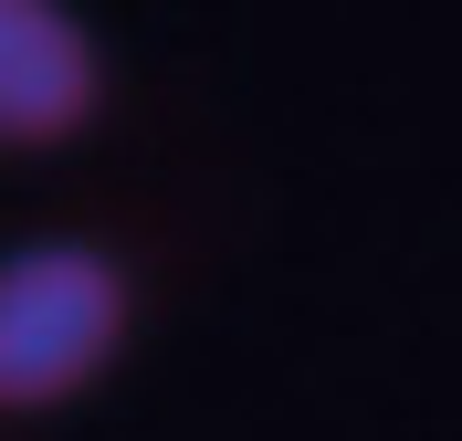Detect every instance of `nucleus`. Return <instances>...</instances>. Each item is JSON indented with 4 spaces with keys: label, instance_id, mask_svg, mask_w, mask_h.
<instances>
[{
    "label": "nucleus",
    "instance_id": "2",
    "mask_svg": "<svg viewBox=\"0 0 462 441\" xmlns=\"http://www.w3.org/2000/svg\"><path fill=\"white\" fill-rule=\"evenodd\" d=\"M106 116V42L74 0H0V147H74Z\"/></svg>",
    "mask_w": 462,
    "mask_h": 441
},
{
    "label": "nucleus",
    "instance_id": "1",
    "mask_svg": "<svg viewBox=\"0 0 462 441\" xmlns=\"http://www.w3.org/2000/svg\"><path fill=\"white\" fill-rule=\"evenodd\" d=\"M137 326V273L85 232L11 242L0 263V400L11 410H63L116 368Z\"/></svg>",
    "mask_w": 462,
    "mask_h": 441
}]
</instances>
